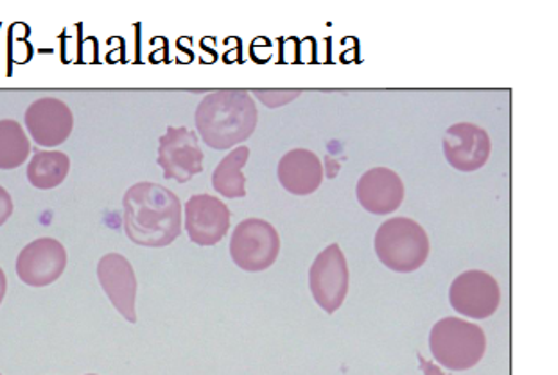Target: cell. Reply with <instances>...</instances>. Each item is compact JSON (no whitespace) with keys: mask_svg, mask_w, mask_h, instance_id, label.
I'll use <instances>...</instances> for the list:
<instances>
[{"mask_svg":"<svg viewBox=\"0 0 558 375\" xmlns=\"http://www.w3.org/2000/svg\"><path fill=\"white\" fill-rule=\"evenodd\" d=\"M230 218L227 203L210 194H196L185 203V230L198 246L218 244L230 230Z\"/></svg>","mask_w":558,"mask_h":375,"instance_id":"8fae6325","label":"cell"},{"mask_svg":"<svg viewBox=\"0 0 558 375\" xmlns=\"http://www.w3.org/2000/svg\"><path fill=\"white\" fill-rule=\"evenodd\" d=\"M449 302L452 310L468 318H490L501 304V288L493 275L471 269L452 280Z\"/></svg>","mask_w":558,"mask_h":375,"instance_id":"ba28073f","label":"cell"},{"mask_svg":"<svg viewBox=\"0 0 558 375\" xmlns=\"http://www.w3.org/2000/svg\"><path fill=\"white\" fill-rule=\"evenodd\" d=\"M277 177L282 188L294 196H310L324 182V166L316 153L299 147L280 158Z\"/></svg>","mask_w":558,"mask_h":375,"instance_id":"9a60e30c","label":"cell"},{"mask_svg":"<svg viewBox=\"0 0 558 375\" xmlns=\"http://www.w3.org/2000/svg\"><path fill=\"white\" fill-rule=\"evenodd\" d=\"M27 132L38 146L57 147L66 143L74 128V116L66 102L57 97H41L31 102L24 116Z\"/></svg>","mask_w":558,"mask_h":375,"instance_id":"7c38bea8","label":"cell"},{"mask_svg":"<svg viewBox=\"0 0 558 375\" xmlns=\"http://www.w3.org/2000/svg\"><path fill=\"white\" fill-rule=\"evenodd\" d=\"M66 268V250L60 241L40 238L27 244L16 259V275L31 288L57 282Z\"/></svg>","mask_w":558,"mask_h":375,"instance_id":"9c48e42d","label":"cell"},{"mask_svg":"<svg viewBox=\"0 0 558 375\" xmlns=\"http://www.w3.org/2000/svg\"><path fill=\"white\" fill-rule=\"evenodd\" d=\"M13 214V199H11L10 193L0 185V227L11 218Z\"/></svg>","mask_w":558,"mask_h":375,"instance_id":"ffe728a7","label":"cell"},{"mask_svg":"<svg viewBox=\"0 0 558 375\" xmlns=\"http://www.w3.org/2000/svg\"><path fill=\"white\" fill-rule=\"evenodd\" d=\"M87 375H96V374H87Z\"/></svg>","mask_w":558,"mask_h":375,"instance_id":"603a6c76","label":"cell"},{"mask_svg":"<svg viewBox=\"0 0 558 375\" xmlns=\"http://www.w3.org/2000/svg\"><path fill=\"white\" fill-rule=\"evenodd\" d=\"M422 368H424V374L426 375H444L440 371H438L437 366H433L432 363H427V361L422 360Z\"/></svg>","mask_w":558,"mask_h":375,"instance_id":"7402d4cb","label":"cell"},{"mask_svg":"<svg viewBox=\"0 0 558 375\" xmlns=\"http://www.w3.org/2000/svg\"><path fill=\"white\" fill-rule=\"evenodd\" d=\"M122 207L124 232L138 246L163 249L182 233V203L160 183H135L124 194Z\"/></svg>","mask_w":558,"mask_h":375,"instance_id":"6da1fadb","label":"cell"},{"mask_svg":"<svg viewBox=\"0 0 558 375\" xmlns=\"http://www.w3.org/2000/svg\"><path fill=\"white\" fill-rule=\"evenodd\" d=\"M31 153L29 137H27L21 122L13 119L0 121V169L21 168Z\"/></svg>","mask_w":558,"mask_h":375,"instance_id":"ac0fdd59","label":"cell"},{"mask_svg":"<svg viewBox=\"0 0 558 375\" xmlns=\"http://www.w3.org/2000/svg\"><path fill=\"white\" fill-rule=\"evenodd\" d=\"M250 149L238 146L214 169L213 188L225 198L238 199L246 196V177L243 168L248 162Z\"/></svg>","mask_w":558,"mask_h":375,"instance_id":"2e32d148","label":"cell"},{"mask_svg":"<svg viewBox=\"0 0 558 375\" xmlns=\"http://www.w3.org/2000/svg\"><path fill=\"white\" fill-rule=\"evenodd\" d=\"M349 264L340 244H330L324 252L316 255L311 264L310 289L316 304L320 305L327 315L340 310L349 293Z\"/></svg>","mask_w":558,"mask_h":375,"instance_id":"8992f818","label":"cell"},{"mask_svg":"<svg viewBox=\"0 0 558 375\" xmlns=\"http://www.w3.org/2000/svg\"><path fill=\"white\" fill-rule=\"evenodd\" d=\"M194 121L204 143L225 152L254 135L259 112L250 92L229 88L207 94L196 108Z\"/></svg>","mask_w":558,"mask_h":375,"instance_id":"7a4b0ae2","label":"cell"},{"mask_svg":"<svg viewBox=\"0 0 558 375\" xmlns=\"http://www.w3.org/2000/svg\"><path fill=\"white\" fill-rule=\"evenodd\" d=\"M280 254V235L265 219H244L230 239V255L235 266L257 274L271 268Z\"/></svg>","mask_w":558,"mask_h":375,"instance_id":"5b68a950","label":"cell"},{"mask_svg":"<svg viewBox=\"0 0 558 375\" xmlns=\"http://www.w3.org/2000/svg\"><path fill=\"white\" fill-rule=\"evenodd\" d=\"M374 249L386 268L412 274L426 264L432 246L422 225L410 218H391L377 229Z\"/></svg>","mask_w":558,"mask_h":375,"instance_id":"3957f363","label":"cell"},{"mask_svg":"<svg viewBox=\"0 0 558 375\" xmlns=\"http://www.w3.org/2000/svg\"><path fill=\"white\" fill-rule=\"evenodd\" d=\"M429 349L433 358L447 371H469L487 352V336L476 324L447 316L433 325Z\"/></svg>","mask_w":558,"mask_h":375,"instance_id":"277c9868","label":"cell"},{"mask_svg":"<svg viewBox=\"0 0 558 375\" xmlns=\"http://www.w3.org/2000/svg\"><path fill=\"white\" fill-rule=\"evenodd\" d=\"M255 97H259L260 102H265L268 108L284 107L290 105L293 99L300 97V90H255Z\"/></svg>","mask_w":558,"mask_h":375,"instance_id":"d6986e66","label":"cell"},{"mask_svg":"<svg viewBox=\"0 0 558 375\" xmlns=\"http://www.w3.org/2000/svg\"><path fill=\"white\" fill-rule=\"evenodd\" d=\"M0 375H2V374H0Z\"/></svg>","mask_w":558,"mask_h":375,"instance_id":"cb8c5ba5","label":"cell"},{"mask_svg":"<svg viewBox=\"0 0 558 375\" xmlns=\"http://www.w3.org/2000/svg\"><path fill=\"white\" fill-rule=\"evenodd\" d=\"M71 171V158L65 153L36 152L27 166V180L31 185L40 191L57 189L58 185L65 182Z\"/></svg>","mask_w":558,"mask_h":375,"instance_id":"e0dca14e","label":"cell"},{"mask_svg":"<svg viewBox=\"0 0 558 375\" xmlns=\"http://www.w3.org/2000/svg\"><path fill=\"white\" fill-rule=\"evenodd\" d=\"M97 279L119 315L130 324L137 322V277L130 261L121 254H108L97 264Z\"/></svg>","mask_w":558,"mask_h":375,"instance_id":"4fadbf2b","label":"cell"},{"mask_svg":"<svg viewBox=\"0 0 558 375\" xmlns=\"http://www.w3.org/2000/svg\"><path fill=\"white\" fill-rule=\"evenodd\" d=\"M355 196L366 213L388 216L404 202V183L388 168H372L357 182Z\"/></svg>","mask_w":558,"mask_h":375,"instance_id":"5bb4252c","label":"cell"},{"mask_svg":"<svg viewBox=\"0 0 558 375\" xmlns=\"http://www.w3.org/2000/svg\"><path fill=\"white\" fill-rule=\"evenodd\" d=\"M493 143L488 133L472 122H458L447 128L444 135V155L451 168L462 173L482 169L490 158Z\"/></svg>","mask_w":558,"mask_h":375,"instance_id":"30bf717a","label":"cell"},{"mask_svg":"<svg viewBox=\"0 0 558 375\" xmlns=\"http://www.w3.org/2000/svg\"><path fill=\"white\" fill-rule=\"evenodd\" d=\"M204 152L198 135L185 126H169L158 141L157 164L163 177L178 183H187L204 171Z\"/></svg>","mask_w":558,"mask_h":375,"instance_id":"52a82bcc","label":"cell"},{"mask_svg":"<svg viewBox=\"0 0 558 375\" xmlns=\"http://www.w3.org/2000/svg\"><path fill=\"white\" fill-rule=\"evenodd\" d=\"M5 291H8V279H5V274L0 268V304H2V300H4Z\"/></svg>","mask_w":558,"mask_h":375,"instance_id":"44dd1931","label":"cell"}]
</instances>
